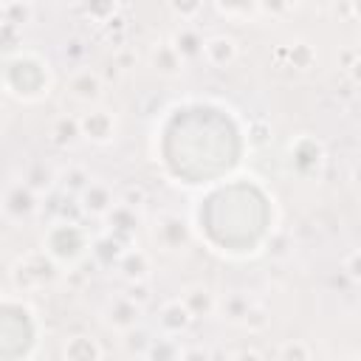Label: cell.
I'll return each instance as SVG.
<instances>
[{
    "label": "cell",
    "mask_w": 361,
    "mask_h": 361,
    "mask_svg": "<svg viewBox=\"0 0 361 361\" xmlns=\"http://www.w3.org/2000/svg\"><path fill=\"white\" fill-rule=\"evenodd\" d=\"M79 135L96 141V144H104L116 135V118L110 110H87L79 116Z\"/></svg>",
    "instance_id": "6da1fadb"
},
{
    "label": "cell",
    "mask_w": 361,
    "mask_h": 361,
    "mask_svg": "<svg viewBox=\"0 0 361 361\" xmlns=\"http://www.w3.org/2000/svg\"><path fill=\"white\" fill-rule=\"evenodd\" d=\"M68 90L76 102H96L102 96V76L90 68H79L68 79Z\"/></svg>",
    "instance_id": "7a4b0ae2"
},
{
    "label": "cell",
    "mask_w": 361,
    "mask_h": 361,
    "mask_svg": "<svg viewBox=\"0 0 361 361\" xmlns=\"http://www.w3.org/2000/svg\"><path fill=\"white\" fill-rule=\"evenodd\" d=\"M138 316H141V305H135L127 296H116L107 305V324L116 327V330H124V333L133 330L138 324Z\"/></svg>",
    "instance_id": "3957f363"
},
{
    "label": "cell",
    "mask_w": 361,
    "mask_h": 361,
    "mask_svg": "<svg viewBox=\"0 0 361 361\" xmlns=\"http://www.w3.org/2000/svg\"><path fill=\"white\" fill-rule=\"evenodd\" d=\"M186 223L180 220V217H175V214H164L161 220H158V226H155V240L166 248V251H175V248H180V245H186Z\"/></svg>",
    "instance_id": "277c9868"
},
{
    "label": "cell",
    "mask_w": 361,
    "mask_h": 361,
    "mask_svg": "<svg viewBox=\"0 0 361 361\" xmlns=\"http://www.w3.org/2000/svg\"><path fill=\"white\" fill-rule=\"evenodd\" d=\"M203 56L214 65V68H226L234 62L237 56V42L226 34H214L209 39H203Z\"/></svg>",
    "instance_id": "5b68a950"
},
{
    "label": "cell",
    "mask_w": 361,
    "mask_h": 361,
    "mask_svg": "<svg viewBox=\"0 0 361 361\" xmlns=\"http://www.w3.org/2000/svg\"><path fill=\"white\" fill-rule=\"evenodd\" d=\"M180 305L189 310L192 319H203V316H209V313L217 307V299H214V293H212L206 285H189V288L183 290Z\"/></svg>",
    "instance_id": "8992f818"
},
{
    "label": "cell",
    "mask_w": 361,
    "mask_h": 361,
    "mask_svg": "<svg viewBox=\"0 0 361 361\" xmlns=\"http://www.w3.org/2000/svg\"><path fill=\"white\" fill-rule=\"evenodd\" d=\"M189 322H192V316H189V310L180 305V299H172V302H166V305L158 310V327L164 330V336H178V333H183V330L189 327Z\"/></svg>",
    "instance_id": "52a82bcc"
},
{
    "label": "cell",
    "mask_w": 361,
    "mask_h": 361,
    "mask_svg": "<svg viewBox=\"0 0 361 361\" xmlns=\"http://www.w3.org/2000/svg\"><path fill=\"white\" fill-rule=\"evenodd\" d=\"M169 42H172L175 54H178L183 62H192V59L203 56V37H200L197 28H192V25H180Z\"/></svg>",
    "instance_id": "ba28073f"
},
{
    "label": "cell",
    "mask_w": 361,
    "mask_h": 361,
    "mask_svg": "<svg viewBox=\"0 0 361 361\" xmlns=\"http://www.w3.org/2000/svg\"><path fill=\"white\" fill-rule=\"evenodd\" d=\"M82 206H85V212H90V214H107V212L113 209L110 186L102 183V180H90V183L82 189Z\"/></svg>",
    "instance_id": "9c48e42d"
},
{
    "label": "cell",
    "mask_w": 361,
    "mask_h": 361,
    "mask_svg": "<svg viewBox=\"0 0 361 361\" xmlns=\"http://www.w3.org/2000/svg\"><path fill=\"white\" fill-rule=\"evenodd\" d=\"M149 62H152V68H155L158 73H164V76H175V73L183 71V59L175 54L172 42H155L152 51H149Z\"/></svg>",
    "instance_id": "30bf717a"
},
{
    "label": "cell",
    "mask_w": 361,
    "mask_h": 361,
    "mask_svg": "<svg viewBox=\"0 0 361 361\" xmlns=\"http://www.w3.org/2000/svg\"><path fill=\"white\" fill-rule=\"evenodd\" d=\"M118 271L121 276H127L130 282H144L147 279V271H149V257L138 248H130L118 257Z\"/></svg>",
    "instance_id": "8fae6325"
},
{
    "label": "cell",
    "mask_w": 361,
    "mask_h": 361,
    "mask_svg": "<svg viewBox=\"0 0 361 361\" xmlns=\"http://www.w3.org/2000/svg\"><path fill=\"white\" fill-rule=\"evenodd\" d=\"M102 350L90 336H73L65 344V361H99Z\"/></svg>",
    "instance_id": "7c38bea8"
},
{
    "label": "cell",
    "mask_w": 361,
    "mask_h": 361,
    "mask_svg": "<svg viewBox=\"0 0 361 361\" xmlns=\"http://www.w3.org/2000/svg\"><path fill=\"white\" fill-rule=\"evenodd\" d=\"M6 212L11 217H25L34 212V192L28 186H14L6 197Z\"/></svg>",
    "instance_id": "4fadbf2b"
},
{
    "label": "cell",
    "mask_w": 361,
    "mask_h": 361,
    "mask_svg": "<svg viewBox=\"0 0 361 361\" xmlns=\"http://www.w3.org/2000/svg\"><path fill=\"white\" fill-rule=\"evenodd\" d=\"M147 361H180V347H178L175 336H164L158 341H149Z\"/></svg>",
    "instance_id": "5bb4252c"
},
{
    "label": "cell",
    "mask_w": 361,
    "mask_h": 361,
    "mask_svg": "<svg viewBox=\"0 0 361 361\" xmlns=\"http://www.w3.org/2000/svg\"><path fill=\"white\" fill-rule=\"evenodd\" d=\"M51 138H54V144H59V147L73 144V141L79 138V118L59 116V118L54 121V127H51Z\"/></svg>",
    "instance_id": "9a60e30c"
},
{
    "label": "cell",
    "mask_w": 361,
    "mask_h": 361,
    "mask_svg": "<svg viewBox=\"0 0 361 361\" xmlns=\"http://www.w3.org/2000/svg\"><path fill=\"white\" fill-rule=\"evenodd\" d=\"M220 307H223V319H228V322H243L245 313H248V307H251V299L243 296V293H231V296H226V299L220 302Z\"/></svg>",
    "instance_id": "2e32d148"
},
{
    "label": "cell",
    "mask_w": 361,
    "mask_h": 361,
    "mask_svg": "<svg viewBox=\"0 0 361 361\" xmlns=\"http://www.w3.org/2000/svg\"><path fill=\"white\" fill-rule=\"evenodd\" d=\"M279 361H310V347L299 338H290L279 347Z\"/></svg>",
    "instance_id": "e0dca14e"
},
{
    "label": "cell",
    "mask_w": 361,
    "mask_h": 361,
    "mask_svg": "<svg viewBox=\"0 0 361 361\" xmlns=\"http://www.w3.org/2000/svg\"><path fill=\"white\" fill-rule=\"evenodd\" d=\"M107 220H110V226L113 228H124V231H133L135 228V212L133 209H127V206H113L110 212H107Z\"/></svg>",
    "instance_id": "ac0fdd59"
},
{
    "label": "cell",
    "mask_w": 361,
    "mask_h": 361,
    "mask_svg": "<svg viewBox=\"0 0 361 361\" xmlns=\"http://www.w3.org/2000/svg\"><path fill=\"white\" fill-rule=\"evenodd\" d=\"M293 56H299L293 65H296V68H302V71H307V68L313 65V48H310V45H305V42H296V45L290 48V59H293Z\"/></svg>",
    "instance_id": "d6986e66"
},
{
    "label": "cell",
    "mask_w": 361,
    "mask_h": 361,
    "mask_svg": "<svg viewBox=\"0 0 361 361\" xmlns=\"http://www.w3.org/2000/svg\"><path fill=\"white\" fill-rule=\"evenodd\" d=\"M243 324H245V327H251V330H262V327L268 324V316H265V310H262V307L251 305V307H248V313H245V319H243Z\"/></svg>",
    "instance_id": "ffe728a7"
},
{
    "label": "cell",
    "mask_w": 361,
    "mask_h": 361,
    "mask_svg": "<svg viewBox=\"0 0 361 361\" xmlns=\"http://www.w3.org/2000/svg\"><path fill=\"white\" fill-rule=\"evenodd\" d=\"M180 361H212V353L203 347H186L180 350Z\"/></svg>",
    "instance_id": "44dd1931"
},
{
    "label": "cell",
    "mask_w": 361,
    "mask_h": 361,
    "mask_svg": "<svg viewBox=\"0 0 361 361\" xmlns=\"http://www.w3.org/2000/svg\"><path fill=\"white\" fill-rule=\"evenodd\" d=\"M141 200H144V192H141V189H127V195H124L121 206H127V209H133V212H135V206H141Z\"/></svg>",
    "instance_id": "7402d4cb"
},
{
    "label": "cell",
    "mask_w": 361,
    "mask_h": 361,
    "mask_svg": "<svg viewBox=\"0 0 361 361\" xmlns=\"http://www.w3.org/2000/svg\"><path fill=\"white\" fill-rule=\"evenodd\" d=\"M231 361H265V358H262L257 350H240V353H237Z\"/></svg>",
    "instance_id": "603a6c76"
},
{
    "label": "cell",
    "mask_w": 361,
    "mask_h": 361,
    "mask_svg": "<svg viewBox=\"0 0 361 361\" xmlns=\"http://www.w3.org/2000/svg\"><path fill=\"white\" fill-rule=\"evenodd\" d=\"M169 8H172V11H178L180 17H189V14H197L203 6H200V3H195V6H169Z\"/></svg>",
    "instance_id": "cb8c5ba5"
},
{
    "label": "cell",
    "mask_w": 361,
    "mask_h": 361,
    "mask_svg": "<svg viewBox=\"0 0 361 361\" xmlns=\"http://www.w3.org/2000/svg\"><path fill=\"white\" fill-rule=\"evenodd\" d=\"M347 274H350L353 279H358V254H355V251L350 254V271H347Z\"/></svg>",
    "instance_id": "d4e9b609"
},
{
    "label": "cell",
    "mask_w": 361,
    "mask_h": 361,
    "mask_svg": "<svg viewBox=\"0 0 361 361\" xmlns=\"http://www.w3.org/2000/svg\"><path fill=\"white\" fill-rule=\"evenodd\" d=\"M0 28H3V20H0Z\"/></svg>",
    "instance_id": "484cf974"
}]
</instances>
